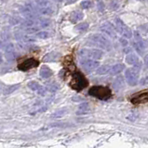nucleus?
I'll list each match as a JSON object with an SVG mask.
<instances>
[{
	"label": "nucleus",
	"mask_w": 148,
	"mask_h": 148,
	"mask_svg": "<svg viewBox=\"0 0 148 148\" xmlns=\"http://www.w3.org/2000/svg\"><path fill=\"white\" fill-rule=\"evenodd\" d=\"M130 101L133 104H142V103H145L148 101V93L145 92V93L139 94L137 96L133 97V98L130 100Z\"/></svg>",
	"instance_id": "15"
},
{
	"label": "nucleus",
	"mask_w": 148,
	"mask_h": 148,
	"mask_svg": "<svg viewBox=\"0 0 148 148\" xmlns=\"http://www.w3.org/2000/svg\"><path fill=\"white\" fill-rule=\"evenodd\" d=\"M75 1H77V0H66L65 5H70V4L74 3V2H75Z\"/></svg>",
	"instance_id": "37"
},
{
	"label": "nucleus",
	"mask_w": 148,
	"mask_h": 148,
	"mask_svg": "<svg viewBox=\"0 0 148 148\" xmlns=\"http://www.w3.org/2000/svg\"><path fill=\"white\" fill-rule=\"evenodd\" d=\"M126 62L129 63L130 65L137 66V67H142V63L140 62V59L138 58V56L134 53H130L126 56Z\"/></svg>",
	"instance_id": "12"
},
{
	"label": "nucleus",
	"mask_w": 148,
	"mask_h": 148,
	"mask_svg": "<svg viewBox=\"0 0 148 148\" xmlns=\"http://www.w3.org/2000/svg\"><path fill=\"white\" fill-rule=\"evenodd\" d=\"M140 67L133 66L132 68H128L125 72V78L127 83L130 86H136L139 80V74H140Z\"/></svg>",
	"instance_id": "3"
},
{
	"label": "nucleus",
	"mask_w": 148,
	"mask_h": 148,
	"mask_svg": "<svg viewBox=\"0 0 148 148\" xmlns=\"http://www.w3.org/2000/svg\"><path fill=\"white\" fill-rule=\"evenodd\" d=\"M39 23H40V26L41 27H49L50 23H51V22H50V20L49 19H47V18H42L39 20Z\"/></svg>",
	"instance_id": "27"
},
{
	"label": "nucleus",
	"mask_w": 148,
	"mask_h": 148,
	"mask_svg": "<svg viewBox=\"0 0 148 148\" xmlns=\"http://www.w3.org/2000/svg\"><path fill=\"white\" fill-rule=\"evenodd\" d=\"M116 28L117 30V33H119L124 38L129 39V38H132V30H130L129 26H127L120 19H116Z\"/></svg>",
	"instance_id": "6"
},
{
	"label": "nucleus",
	"mask_w": 148,
	"mask_h": 148,
	"mask_svg": "<svg viewBox=\"0 0 148 148\" xmlns=\"http://www.w3.org/2000/svg\"><path fill=\"white\" fill-rule=\"evenodd\" d=\"M38 64H39L38 61L34 58H30V59H26L22 63H20L18 65V69L21 71H28L32 68H35V67L38 66Z\"/></svg>",
	"instance_id": "9"
},
{
	"label": "nucleus",
	"mask_w": 148,
	"mask_h": 148,
	"mask_svg": "<svg viewBox=\"0 0 148 148\" xmlns=\"http://www.w3.org/2000/svg\"><path fill=\"white\" fill-rule=\"evenodd\" d=\"M56 1H61V0H56Z\"/></svg>",
	"instance_id": "39"
},
{
	"label": "nucleus",
	"mask_w": 148,
	"mask_h": 148,
	"mask_svg": "<svg viewBox=\"0 0 148 148\" xmlns=\"http://www.w3.org/2000/svg\"><path fill=\"white\" fill-rule=\"evenodd\" d=\"M5 56L8 62H11L15 58V49L13 44L8 43L5 47Z\"/></svg>",
	"instance_id": "13"
},
{
	"label": "nucleus",
	"mask_w": 148,
	"mask_h": 148,
	"mask_svg": "<svg viewBox=\"0 0 148 148\" xmlns=\"http://www.w3.org/2000/svg\"><path fill=\"white\" fill-rule=\"evenodd\" d=\"M135 41H134V49L135 50L139 53V54H143L145 52V44H143V42L142 40V37L139 36L138 32H135Z\"/></svg>",
	"instance_id": "10"
},
{
	"label": "nucleus",
	"mask_w": 148,
	"mask_h": 148,
	"mask_svg": "<svg viewBox=\"0 0 148 148\" xmlns=\"http://www.w3.org/2000/svg\"><path fill=\"white\" fill-rule=\"evenodd\" d=\"M103 52L98 49H83L79 51V56L83 59H92V60H100L103 58Z\"/></svg>",
	"instance_id": "5"
},
{
	"label": "nucleus",
	"mask_w": 148,
	"mask_h": 148,
	"mask_svg": "<svg viewBox=\"0 0 148 148\" xmlns=\"http://www.w3.org/2000/svg\"><path fill=\"white\" fill-rule=\"evenodd\" d=\"M80 63H81L82 68L87 72L95 71L100 66L99 62H97L96 60H92V59H83V60L80 61Z\"/></svg>",
	"instance_id": "7"
},
{
	"label": "nucleus",
	"mask_w": 148,
	"mask_h": 148,
	"mask_svg": "<svg viewBox=\"0 0 148 148\" xmlns=\"http://www.w3.org/2000/svg\"><path fill=\"white\" fill-rule=\"evenodd\" d=\"M138 116H139V115L137 112H132L128 116H127V118L130 121H135L138 118Z\"/></svg>",
	"instance_id": "31"
},
{
	"label": "nucleus",
	"mask_w": 148,
	"mask_h": 148,
	"mask_svg": "<svg viewBox=\"0 0 148 148\" xmlns=\"http://www.w3.org/2000/svg\"><path fill=\"white\" fill-rule=\"evenodd\" d=\"M19 88H20V84H15V85L8 86L3 90V94L4 95H8V94L12 93V92H14L15 90H17Z\"/></svg>",
	"instance_id": "21"
},
{
	"label": "nucleus",
	"mask_w": 148,
	"mask_h": 148,
	"mask_svg": "<svg viewBox=\"0 0 148 148\" xmlns=\"http://www.w3.org/2000/svg\"><path fill=\"white\" fill-rule=\"evenodd\" d=\"M39 74H40V77H41L42 78L47 79V78L50 77L52 75V71H51V69L49 68V67L44 65V66H42V67H41Z\"/></svg>",
	"instance_id": "18"
},
{
	"label": "nucleus",
	"mask_w": 148,
	"mask_h": 148,
	"mask_svg": "<svg viewBox=\"0 0 148 148\" xmlns=\"http://www.w3.org/2000/svg\"><path fill=\"white\" fill-rule=\"evenodd\" d=\"M47 90H48L49 92H55V91H56V90H58V86H57V85H55L54 83H52V84H50V85L48 86Z\"/></svg>",
	"instance_id": "32"
},
{
	"label": "nucleus",
	"mask_w": 148,
	"mask_h": 148,
	"mask_svg": "<svg viewBox=\"0 0 148 148\" xmlns=\"http://www.w3.org/2000/svg\"><path fill=\"white\" fill-rule=\"evenodd\" d=\"M66 114H67V109L62 108V109H60V110H57V111H55L51 115V117H53V118H61L62 116H64Z\"/></svg>",
	"instance_id": "22"
},
{
	"label": "nucleus",
	"mask_w": 148,
	"mask_h": 148,
	"mask_svg": "<svg viewBox=\"0 0 148 148\" xmlns=\"http://www.w3.org/2000/svg\"><path fill=\"white\" fill-rule=\"evenodd\" d=\"M83 17H84V14L82 13L81 11H79V10H77V11H74V12H72L70 17H69V20L71 21L72 23H78L80 22L82 19H83Z\"/></svg>",
	"instance_id": "17"
},
{
	"label": "nucleus",
	"mask_w": 148,
	"mask_h": 148,
	"mask_svg": "<svg viewBox=\"0 0 148 148\" xmlns=\"http://www.w3.org/2000/svg\"><path fill=\"white\" fill-rule=\"evenodd\" d=\"M125 68V65L122 64V63H118V64H116L111 67V69H110V72L109 74L111 75H118L120 74L122 71L124 70Z\"/></svg>",
	"instance_id": "19"
},
{
	"label": "nucleus",
	"mask_w": 148,
	"mask_h": 148,
	"mask_svg": "<svg viewBox=\"0 0 148 148\" xmlns=\"http://www.w3.org/2000/svg\"><path fill=\"white\" fill-rule=\"evenodd\" d=\"M125 79L122 75H118V77L114 80L113 82V88L114 90H116V91H119L121 90H123L124 87H125Z\"/></svg>",
	"instance_id": "14"
},
{
	"label": "nucleus",
	"mask_w": 148,
	"mask_h": 148,
	"mask_svg": "<svg viewBox=\"0 0 148 148\" xmlns=\"http://www.w3.org/2000/svg\"><path fill=\"white\" fill-rule=\"evenodd\" d=\"M90 40L93 42V44L96 45L97 47H99L104 50L109 51V50L112 49L111 42H110L107 37L104 36L103 35H101V34H94V35H92L90 36Z\"/></svg>",
	"instance_id": "2"
},
{
	"label": "nucleus",
	"mask_w": 148,
	"mask_h": 148,
	"mask_svg": "<svg viewBox=\"0 0 148 148\" xmlns=\"http://www.w3.org/2000/svg\"><path fill=\"white\" fill-rule=\"evenodd\" d=\"M145 65L146 66V68H148V55H146V56L145 57Z\"/></svg>",
	"instance_id": "36"
},
{
	"label": "nucleus",
	"mask_w": 148,
	"mask_h": 148,
	"mask_svg": "<svg viewBox=\"0 0 148 148\" xmlns=\"http://www.w3.org/2000/svg\"><path fill=\"white\" fill-rule=\"evenodd\" d=\"M111 69V66L110 65H103V66H99L98 69L96 70V74L98 75H105L110 72Z\"/></svg>",
	"instance_id": "23"
},
{
	"label": "nucleus",
	"mask_w": 148,
	"mask_h": 148,
	"mask_svg": "<svg viewBox=\"0 0 148 148\" xmlns=\"http://www.w3.org/2000/svg\"><path fill=\"white\" fill-rule=\"evenodd\" d=\"M59 56H60V55L56 52H49L46 55V56L43 57V61L44 62H56L57 58Z\"/></svg>",
	"instance_id": "20"
},
{
	"label": "nucleus",
	"mask_w": 148,
	"mask_h": 148,
	"mask_svg": "<svg viewBox=\"0 0 148 148\" xmlns=\"http://www.w3.org/2000/svg\"><path fill=\"white\" fill-rule=\"evenodd\" d=\"M88 94L92 97H95V98L99 99V100L106 101V100L111 98L112 92H111V90L107 87L94 86V87L90 88V90H88Z\"/></svg>",
	"instance_id": "1"
},
{
	"label": "nucleus",
	"mask_w": 148,
	"mask_h": 148,
	"mask_svg": "<svg viewBox=\"0 0 148 148\" xmlns=\"http://www.w3.org/2000/svg\"><path fill=\"white\" fill-rule=\"evenodd\" d=\"M10 23L11 24H17V23H19V20L17 19V18H12L10 20Z\"/></svg>",
	"instance_id": "35"
},
{
	"label": "nucleus",
	"mask_w": 148,
	"mask_h": 148,
	"mask_svg": "<svg viewBox=\"0 0 148 148\" xmlns=\"http://www.w3.org/2000/svg\"><path fill=\"white\" fill-rule=\"evenodd\" d=\"M36 4L37 8H49L52 7L51 3L48 0H36Z\"/></svg>",
	"instance_id": "25"
},
{
	"label": "nucleus",
	"mask_w": 148,
	"mask_h": 148,
	"mask_svg": "<svg viewBox=\"0 0 148 148\" xmlns=\"http://www.w3.org/2000/svg\"><path fill=\"white\" fill-rule=\"evenodd\" d=\"M138 1H145V0H138Z\"/></svg>",
	"instance_id": "38"
},
{
	"label": "nucleus",
	"mask_w": 148,
	"mask_h": 148,
	"mask_svg": "<svg viewBox=\"0 0 148 148\" xmlns=\"http://www.w3.org/2000/svg\"><path fill=\"white\" fill-rule=\"evenodd\" d=\"M28 88L32 90L33 91L37 92L39 95L44 96L46 93V88H44L43 86H41L39 83H37L36 81H30L28 83Z\"/></svg>",
	"instance_id": "11"
},
{
	"label": "nucleus",
	"mask_w": 148,
	"mask_h": 148,
	"mask_svg": "<svg viewBox=\"0 0 148 148\" xmlns=\"http://www.w3.org/2000/svg\"><path fill=\"white\" fill-rule=\"evenodd\" d=\"M90 111V104L88 103H83L78 106L77 110V115L80 116V115H86V114H88Z\"/></svg>",
	"instance_id": "16"
},
{
	"label": "nucleus",
	"mask_w": 148,
	"mask_h": 148,
	"mask_svg": "<svg viewBox=\"0 0 148 148\" xmlns=\"http://www.w3.org/2000/svg\"><path fill=\"white\" fill-rule=\"evenodd\" d=\"M88 28V23H81L77 24L75 29L77 31H78V32H84V31H86Z\"/></svg>",
	"instance_id": "26"
},
{
	"label": "nucleus",
	"mask_w": 148,
	"mask_h": 148,
	"mask_svg": "<svg viewBox=\"0 0 148 148\" xmlns=\"http://www.w3.org/2000/svg\"><path fill=\"white\" fill-rule=\"evenodd\" d=\"M36 10L40 14H43V15H50V14H52V12H53V8L52 7H49V8H37Z\"/></svg>",
	"instance_id": "24"
},
{
	"label": "nucleus",
	"mask_w": 148,
	"mask_h": 148,
	"mask_svg": "<svg viewBox=\"0 0 148 148\" xmlns=\"http://www.w3.org/2000/svg\"><path fill=\"white\" fill-rule=\"evenodd\" d=\"M100 30L103 33H104L105 35H107L109 37H111V38H116L117 30H116V28L114 27V25L110 23H103L101 25Z\"/></svg>",
	"instance_id": "8"
},
{
	"label": "nucleus",
	"mask_w": 148,
	"mask_h": 148,
	"mask_svg": "<svg viewBox=\"0 0 148 148\" xmlns=\"http://www.w3.org/2000/svg\"><path fill=\"white\" fill-rule=\"evenodd\" d=\"M36 31H38V29H37L36 27H28V28H26L25 29V32L26 33H28V34H32V33H35V32H36Z\"/></svg>",
	"instance_id": "34"
},
{
	"label": "nucleus",
	"mask_w": 148,
	"mask_h": 148,
	"mask_svg": "<svg viewBox=\"0 0 148 148\" xmlns=\"http://www.w3.org/2000/svg\"><path fill=\"white\" fill-rule=\"evenodd\" d=\"M22 24L23 25V26L26 27V28H28V27H34V26H35V24H36V22L34 21V19H27Z\"/></svg>",
	"instance_id": "28"
},
{
	"label": "nucleus",
	"mask_w": 148,
	"mask_h": 148,
	"mask_svg": "<svg viewBox=\"0 0 148 148\" xmlns=\"http://www.w3.org/2000/svg\"><path fill=\"white\" fill-rule=\"evenodd\" d=\"M49 34L47 32V31H41L39 33L36 34V36L38 37V38H42V39H46V38H49Z\"/></svg>",
	"instance_id": "29"
},
{
	"label": "nucleus",
	"mask_w": 148,
	"mask_h": 148,
	"mask_svg": "<svg viewBox=\"0 0 148 148\" xmlns=\"http://www.w3.org/2000/svg\"><path fill=\"white\" fill-rule=\"evenodd\" d=\"M92 7V2L90 0H87V1H83L81 3V8L84 10H88V8H90Z\"/></svg>",
	"instance_id": "30"
},
{
	"label": "nucleus",
	"mask_w": 148,
	"mask_h": 148,
	"mask_svg": "<svg viewBox=\"0 0 148 148\" xmlns=\"http://www.w3.org/2000/svg\"><path fill=\"white\" fill-rule=\"evenodd\" d=\"M110 8H112L113 10H117L118 8H119V3H118L117 0H113L112 3L110 4Z\"/></svg>",
	"instance_id": "33"
},
{
	"label": "nucleus",
	"mask_w": 148,
	"mask_h": 148,
	"mask_svg": "<svg viewBox=\"0 0 148 148\" xmlns=\"http://www.w3.org/2000/svg\"><path fill=\"white\" fill-rule=\"evenodd\" d=\"M87 86H88V81L86 77H84L81 73L77 72V73L74 74L73 78H72V81H71L72 88H74L75 90L80 91V90H82L83 88H85Z\"/></svg>",
	"instance_id": "4"
}]
</instances>
